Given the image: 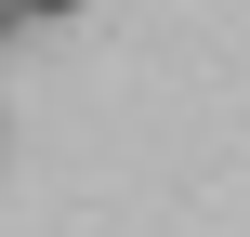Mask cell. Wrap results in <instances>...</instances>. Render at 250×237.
Wrapping results in <instances>:
<instances>
[{
    "instance_id": "7a4b0ae2",
    "label": "cell",
    "mask_w": 250,
    "mask_h": 237,
    "mask_svg": "<svg viewBox=\"0 0 250 237\" xmlns=\"http://www.w3.org/2000/svg\"><path fill=\"white\" fill-rule=\"evenodd\" d=\"M26 13H79V0H26Z\"/></svg>"
},
{
    "instance_id": "6da1fadb",
    "label": "cell",
    "mask_w": 250,
    "mask_h": 237,
    "mask_svg": "<svg viewBox=\"0 0 250 237\" xmlns=\"http://www.w3.org/2000/svg\"><path fill=\"white\" fill-rule=\"evenodd\" d=\"M13 26H40V13H26V0H0V40H13Z\"/></svg>"
}]
</instances>
